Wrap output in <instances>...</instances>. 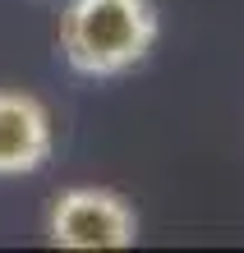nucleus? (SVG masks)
<instances>
[{"label":"nucleus","instance_id":"obj_1","mask_svg":"<svg viewBox=\"0 0 244 253\" xmlns=\"http://www.w3.org/2000/svg\"><path fill=\"white\" fill-rule=\"evenodd\" d=\"M161 14L152 0H69L60 14V55L74 74L115 79L157 46Z\"/></svg>","mask_w":244,"mask_h":253},{"label":"nucleus","instance_id":"obj_2","mask_svg":"<svg viewBox=\"0 0 244 253\" xmlns=\"http://www.w3.org/2000/svg\"><path fill=\"white\" fill-rule=\"evenodd\" d=\"M47 240L60 249H129L139 240V212L115 189L79 184L51 203Z\"/></svg>","mask_w":244,"mask_h":253},{"label":"nucleus","instance_id":"obj_3","mask_svg":"<svg viewBox=\"0 0 244 253\" xmlns=\"http://www.w3.org/2000/svg\"><path fill=\"white\" fill-rule=\"evenodd\" d=\"M51 147H55V129L47 101L33 92L0 87V180L42 170L51 161Z\"/></svg>","mask_w":244,"mask_h":253}]
</instances>
